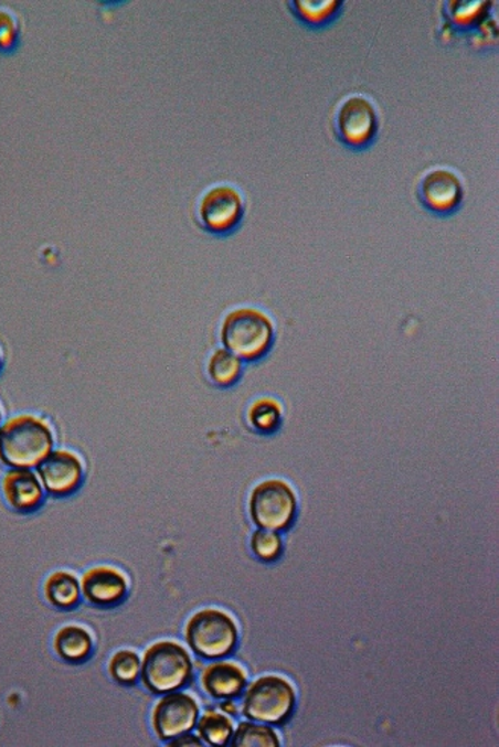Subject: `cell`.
<instances>
[{
	"label": "cell",
	"mask_w": 499,
	"mask_h": 747,
	"mask_svg": "<svg viewBox=\"0 0 499 747\" xmlns=\"http://www.w3.org/2000/svg\"><path fill=\"white\" fill-rule=\"evenodd\" d=\"M22 20L11 8L0 7V55L11 56L22 46Z\"/></svg>",
	"instance_id": "20"
},
{
	"label": "cell",
	"mask_w": 499,
	"mask_h": 747,
	"mask_svg": "<svg viewBox=\"0 0 499 747\" xmlns=\"http://www.w3.org/2000/svg\"><path fill=\"white\" fill-rule=\"evenodd\" d=\"M0 420H2V413H0Z\"/></svg>",
	"instance_id": "29"
},
{
	"label": "cell",
	"mask_w": 499,
	"mask_h": 747,
	"mask_svg": "<svg viewBox=\"0 0 499 747\" xmlns=\"http://www.w3.org/2000/svg\"><path fill=\"white\" fill-rule=\"evenodd\" d=\"M223 708H225V709H230V712H233V713H235L234 706H233V705H231V704H230V705H223Z\"/></svg>",
	"instance_id": "27"
},
{
	"label": "cell",
	"mask_w": 499,
	"mask_h": 747,
	"mask_svg": "<svg viewBox=\"0 0 499 747\" xmlns=\"http://www.w3.org/2000/svg\"><path fill=\"white\" fill-rule=\"evenodd\" d=\"M172 746H201V741L197 740V737L187 736L180 738L178 741L170 743Z\"/></svg>",
	"instance_id": "26"
},
{
	"label": "cell",
	"mask_w": 499,
	"mask_h": 747,
	"mask_svg": "<svg viewBox=\"0 0 499 747\" xmlns=\"http://www.w3.org/2000/svg\"><path fill=\"white\" fill-rule=\"evenodd\" d=\"M2 363H3V356H2V351H0V369H2Z\"/></svg>",
	"instance_id": "28"
},
{
	"label": "cell",
	"mask_w": 499,
	"mask_h": 747,
	"mask_svg": "<svg viewBox=\"0 0 499 747\" xmlns=\"http://www.w3.org/2000/svg\"><path fill=\"white\" fill-rule=\"evenodd\" d=\"M246 677L243 670L233 663H214L205 669L202 685L205 692L217 700L238 696L245 687Z\"/></svg>",
	"instance_id": "14"
},
{
	"label": "cell",
	"mask_w": 499,
	"mask_h": 747,
	"mask_svg": "<svg viewBox=\"0 0 499 747\" xmlns=\"http://www.w3.org/2000/svg\"><path fill=\"white\" fill-rule=\"evenodd\" d=\"M283 408L278 401L272 397H259L251 405L247 412V420L259 433H274L282 421Z\"/></svg>",
	"instance_id": "19"
},
{
	"label": "cell",
	"mask_w": 499,
	"mask_h": 747,
	"mask_svg": "<svg viewBox=\"0 0 499 747\" xmlns=\"http://www.w3.org/2000/svg\"><path fill=\"white\" fill-rule=\"evenodd\" d=\"M295 705L294 687L279 676L255 681L245 696V716L266 724H279L289 716Z\"/></svg>",
	"instance_id": "7"
},
{
	"label": "cell",
	"mask_w": 499,
	"mask_h": 747,
	"mask_svg": "<svg viewBox=\"0 0 499 747\" xmlns=\"http://www.w3.org/2000/svg\"><path fill=\"white\" fill-rule=\"evenodd\" d=\"M199 734L210 745L222 746L233 736V724L229 717L219 713H206L199 722Z\"/></svg>",
	"instance_id": "21"
},
{
	"label": "cell",
	"mask_w": 499,
	"mask_h": 747,
	"mask_svg": "<svg viewBox=\"0 0 499 747\" xmlns=\"http://www.w3.org/2000/svg\"><path fill=\"white\" fill-rule=\"evenodd\" d=\"M253 549L258 558L272 562L282 552V538L274 531H258L253 537Z\"/></svg>",
	"instance_id": "25"
},
{
	"label": "cell",
	"mask_w": 499,
	"mask_h": 747,
	"mask_svg": "<svg viewBox=\"0 0 499 747\" xmlns=\"http://www.w3.org/2000/svg\"><path fill=\"white\" fill-rule=\"evenodd\" d=\"M54 649L56 655L63 658L68 663H81L91 655L93 640L91 634L84 628L71 627L61 628L54 639Z\"/></svg>",
	"instance_id": "15"
},
{
	"label": "cell",
	"mask_w": 499,
	"mask_h": 747,
	"mask_svg": "<svg viewBox=\"0 0 499 747\" xmlns=\"http://www.w3.org/2000/svg\"><path fill=\"white\" fill-rule=\"evenodd\" d=\"M3 497L12 510L32 513L42 505L44 494L39 479L30 470H10L2 481Z\"/></svg>",
	"instance_id": "13"
},
{
	"label": "cell",
	"mask_w": 499,
	"mask_h": 747,
	"mask_svg": "<svg viewBox=\"0 0 499 747\" xmlns=\"http://www.w3.org/2000/svg\"><path fill=\"white\" fill-rule=\"evenodd\" d=\"M464 182L449 169L429 170L417 185L421 204L437 215L456 213L464 202Z\"/></svg>",
	"instance_id": "9"
},
{
	"label": "cell",
	"mask_w": 499,
	"mask_h": 747,
	"mask_svg": "<svg viewBox=\"0 0 499 747\" xmlns=\"http://www.w3.org/2000/svg\"><path fill=\"white\" fill-rule=\"evenodd\" d=\"M54 434L46 420L24 414L0 429V460L15 469H30L52 452Z\"/></svg>",
	"instance_id": "1"
},
{
	"label": "cell",
	"mask_w": 499,
	"mask_h": 747,
	"mask_svg": "<svg viewBox=\"0 0 499 747\" xmlns=\"http://www.w3.org/2000/svg\"><path fill=\"white\" fill-rule=\"evenodd\" d=\"M198 721L197 702L184 693H172L156 706L152 724L161 740L184 736Z\"/></svg>",
	"instance_id": "10"
},
{
	"label": "cell",
	"mask_w": 499,
	"mask_h": 747,
	"mask_svg": "<svg viewBox=\"0 0 499 747\" xmlns=\"http://www.w3.org/2000/svg\"><path fill=\"white\" fill-rule=\"evenodd\" d=\"M449 20L457 26L466 28L473 26V24L480 23L482 18H485L488 8L490 7L489 2H448Z\"/></svg>",
	"instance_id": "24"
},
{
	"label": "cell",
	"mask_w": 499,
	"mask_h": 747,
	"mask_svg": "<svg viewBox=\"0 0 499 747\" xmlns=\"http://www.w3.org/2000/svg\"><path fill=\"white\" fill-rule=\"evenodd\" d=\"M185 639L198 655L221 658L229 655L237 643V627L223 611H199L187 625Z\"/></svg>",
	"instance_id": "4"
},
{
	"label": "cell",
	"mask_w": 499,
	"mask_h": 747,
	"mask_svg": "<svg viewBox=\"0 0 499 747\" xmlns=\"http://www.w3.org/2000/svg\"><path fill=\"white\" fill-rule=\"evenodd\" d=\"M289 7L296 18L307 26L322 28L340 14L343 2L339 0H294L289 2Z\"/></svg>",
	"instance_id": "16"
},
{
	"label": "cell",
	"mask_w": 499,
	"mask_h": 747,
	"mask_svg": "<svg viewBox=\"0 0 499 747\" xmlns=\"http://www.w3.org/2000/svg\"><path fill=\"white\" fill-rule=\"evenodd\" d=\"M298 502L291 487L279 479H269L255 487L250 499L251 519L267 531H283L291 525Z\"/></svg>",
	"instance_id": "5"
},
{
	"label": "cell",
	"mask_w": 499,
	"mask_h": 747,
	"mask_svg": "<svg viewBox=\"0 0 499 747\" xmlns=\"http://www.w3.org/2000/svg\"><path fill=\"white\" fill-rule=\"evenodd\" d=\"M127 591V579L115 567L99 566L84 575L83 595L93 605L115 607Z\"/></svg>",
	"instance_id": "12"
},
{
	"label": "cell",
	"mask_w": 499,
	"mask_h": 747,
	"mask_svg": "<svg viewBox=\"0 0 499 747\" xmlns=\"http://www.w3.org/2000/svg\"><path fill=\"white\" fill-rule=\"evenodd\" d=\"M245 215V198L241 190L230 184L211 186L198 204V218L206 233L233 234Z\"/></svg>",
	"instance_id": "6"
},
{
	"label": "cell",
	"mask_w": 499,
	"mask_h": 747,
	"mask_svg": "<svg viewBox=\"0 0 499 747\" xmlns=\"http://www.w3.org/2000/svg\"><path fill=\"white\" fill-rule=\"evenodd\" d=\"M39 474L44 489L52 497H67L78 490L83 481L84 467L79 458L68 450H55L39 465Z\"/></svg>",
	"instance_id": "11"
},
{
	"label": "cell",
	"mask_w": 499,
	"mask_h": 747,
	"mask_svg": "<svg viewBox=\"0 0 499 747\" xmlns=\"http://www.w3.org/2000/svg\"><path fill=\"white\" fill-rule=\"evenodd\" d=\"M44 595L54 607L67 610V608L75 607L78 604V580L67 572H55V574L49 576L46 584H44Z\"/></svg>",
	"instance_id": "18"
},
{
	"label": "cell",
	"mask_w": 499,
	"mask_h": 747,
	"mask_svg": "<svg viewBox=\"0 0 499 747\" xmlns=\"http://www.w3.org/2000/svg\"><path fill=\"white\" fill-rule=\"evenodd\" d=\"M335 131L348 148L367 149L379 132V113L368 97L349 96L337 108Z\"/></svg>",
	"instance_id": "8"
},
{
	"label": "cell",
	"mask_w": 499,
	"mask_h": 747,
	"mask_svg": "<svg viewBox=\"0 0 499 747\" xmlns=\"http://www.w3.org/2000/svg\"><path fill=\"white\" fill-rule=\"evenodd\" d=\"M242 361L226 349H217L211 353L206 363V373L211 383L217 387H231L241 380Z\"/></svg>",
	"instance_id": "17"
},
{
	"label": "cell",
	"mask_w": 499,
	"mask_h": 747,
	"mask_svg": "<svg viewBox=\"0 0 499 747\" xmlns=\"http://www.w3.org/2000/svg\"><path fill=\"white\" fill-rule=\"evenodd\" d=\"M278 745L277 734L262 725L242 724L233 738L235 747H275Z\"/></svg>",
	"instance_id": "22"
},
{
	"label": "cell",
	"mask_w": 499,
	"mask_h": 747,
	"mask_svg": "<svg viewBox=\"0 0 499 747\" xmlns=\"http://www.w3.org/2000/svg\"><path fill=\"white\" fill-rule=\"evenodd\" d=\"M221 339L226 351L245 361L265 359L275 343V324L265 311L241 307L223 319Z\"/></svg>",
	"instance_id": "2"
},
{
	"label": "cell",
	"mask_w": 499,
	"mask_h": 747,
	"mask_svg": "<svg viewBox=\"0 0 499 747\" xmlns=\"http://www.w3.org/2000/svg\"><path fill=\"white\" fill-rule=\"evenodd\" d=\"M192 676V660L182 645L158 641L145 653L141 680L152 693H168L182 687Z\"/></svg>",
	"instance_id": "3"
},
{
	"label": "cell",
	"mask_w": 499,
	"mask_h": 747,
	"mask_svg": "<svg viewBox=\"0 0 499 747\" xmlns=\"http://www.w3.org/2000/svg\"><path fill=\"white\" fill-rule=\"evenodd\" d=\"M140 660L136 652L119 651L109 661V675L119 684L129 685L137 681L140 673Z\"/></svg>",
	"instance_id": "23"
}]
</instances>
